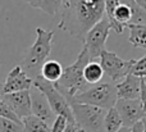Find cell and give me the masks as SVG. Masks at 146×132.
I'll list each match as a JSON object with an SVG mask.
<instances>
[{"instance_id":"25","label":"cell","mask_w":146,"mask_h":132,"mask_svg":"<svg viewBox=\"0 0 146 132\" xmlns=\"http://www.w3.org/2000/svg\"><path fill=\"white\" fill-rule=\"evenodd\" d=\"M63 132H85V131L74 122V123H67V126H66V128H64Z\"/></svg>"},{"instance_id":"6","label":"cell","mask_w":146,"mask_h":132,"mask_svg":"<svg viewBox=\"0 0 146 132\" xmlns=\"http://www.w3.org/2000/svg\"><path fill=\"white\" fill-rule=\"evenodd\" d=\"M32 86L36 87L37 90H40L45 95L46 100H48L54 114L62 115L63 118H66L67 123H74V118H73L72 109H71V105H69L68 100L54 87L53 84L45 81L41 76H37L33 78Z\"/></svg>"},{"instance_id":"5","label":"cell","mask_w":146,"mask_h":132,"mask_svg":"<svg viewBox=\"0 0 146 132\" xmlns=\"http://www.w3.org/2000/svg\"><path fill=\"white\" fill-rule=\"evenodd\" d=\"M71 105L74 122L85 132H105L104 131V117L105 109L87 104L68 101Z\"/></svg>"},{"instance_id":"31","label":"cell","mask_w":146,"mask_h":132,"mask_svg":"<svg viewBox=\"0 0 146 132\" xmlns=\"http://www.w3.org/2000/svg\"><path fill=\"white\" fill-rule=\"evenodd\" d=\"M145 132H146V128H145Z\"/></svg>"},{"instance_id":"30","label":"cell","mask_w":146,"mask_h":132,"mask_svg":"<svg viewBox=\"0 0 146 132\" xmlns=\"http://www.w3.org/2000/svg\"><path fill=\"white\" fill-rule=\"evenodd\" d=\"M142 80V82H144V84L146 85V77H144V78H141Z\"/></svg>"},{"instance_id":"3","label":"cell","mask_w":146,"mask_h":132,"mask_svg":"<svg viewBox=\"0 0 146 132\" xmlns=\"http://www.w3.org/2000/svg\"><path fill=\"white\" fill-rule=\"evenodd\" d=\"M54 31L45 30L42 27L36 28V40L32 44V46L27 50L23 58V64L21 66L23 71L32 80L38 76L37 73L40 72L41 66L48 60L50 55Z\"/></svg>"},{"instance_id":"8","label":"cell","mask_w":146,"mask_h":132,"mask_svg":"<svg viewBox=\"0 0 146 132\" xmlns=\"http://www.w3.org/2000/svg\"><path fill=\"white\" fill-rule=\"evenodd\" d=\"M111 30L108 18L104 15L103 19L99 21L85 36V48L87 49L91 62H95L100 56L101 51L105 50V42L109 36V31Z\"/></svg>"},{"instance_id":"10","label":"cell","mask_w":146,"mask_h":132,"mask_svg":"<svg viewBox=\"0 0 146 132\" xmlns=\"http://www.w3.org/2000/svg\"><path fill=\"white\" fill-rule=\"evenodd\" d=\"M0 98L10 108L13 113L22 121L23 118L31 115V98L30 90L12 92V94H1Z\"/></svg>"},{"instance_id":"9","label":"cell","mask_w":146,"mask_h":132,"mask_svg":"<svg viewBox=\"0 0 146 132\" xmlns=\"http://www.w3.org/2000/svg\"><path fill=\"white\" fill-rule=\"evenodd\" d=\"M117 112L119 113L122 118L123 127L131 128L133 125L145 117V113L142 110L141 103L139 100H126V99H118L114 105Z\"/></svg>"},{"instance_id":"16","label":"cell","mask_w":146,"mask_h":132,"mask_svg":"<svg viewBox=\"0 0 146 132\" xmlns=\"http://www.w3.org/2000/svg\"><path fill=\"white\" fill-rule=\"evenodd\" d=\"M32 8L42 10L49 15H55L60 9L63 0H25Z\"/></svg>"},{"instance_id":"13","label":"cell","mask_w":146,"mask_h":132,"mask_svg":"<svg viewBox=\"0 0 146 132\" xmlns=\"http://www.w3.org/2000/svg\"><path fill=\"white\" fill-rule=\"evenodd\" d=\"M115 89L118 99L139 100L141 91V78L129 73L128 76L124 77L123 81L115 85Z\"/></svg>"},{"instance_id":"28","label":"cell","mask_w":146,"mask_h":132,"mask_svg":"<svg viewBox=\"0 0 146 132\" xmlns=\"http://www.w3.org/2000/svg\"><path fill=\"white\" fill-rule=\"evenodd\" d=\"M117 132H131V128H128V127H122L121 130H118Z\"/></svg>"},{"instance_id":"21","label":"cell","mask_w":146,"mask_h":132,"mask_svg":"<svg viewBox=\"0 0 146 132\" xmlns=\"http://www.w3.org/2000/svg\"><path fill=\"white\" fill-rule=\"evenodd\" d=\"M131 73L133 76L139 77V78H144L146 77V54L139 60H135L133 66H132Z\"/></svg>"},{"instance_id":"2","label":"cell","mask_w":146,"mask_h":132,"mask_svg":"<svg viewBox=\"0 0 146 132\" xmlns=\"http://www.w3.org/2000/svg\"><path fill=\"white\" fill-rule=\"evenodd\" d=\"M88 62H91L87 49L83 46L81 53L78 54L77 59L71 66L63 68L62 77L55 82L54 87L66 98L67 100L72 99L77 94L86 91L90 87V85L83 78V69L87 66Z\"/></svg>"},{"instance_id":"4","label":"cell","mask_w":146,"mask_h":132,"mask_svg":"<svg viewBox=\"0 0 146 132\" xmlns=\"http://www.w3.org/2000/svg\"><path fill=\"white\" fill-rule=\"evenodd\" d=\"M117 100H118V96H117L115 84L109 81L92 85L86 91L77 94L72 99H69L68 101L92 105V107H98L101 108V109L108 110L115 105Z\"/></svg>"},{"instance_id":"15","label":"cell","mask_w":146,"mask_h":132,"mask_svg":"<svg viewBox=\"0 0 146 132\" xmlns=\"http://www.w3.org/2000/svg\"><path fill=\"white\" fill-rule=\"evenodd\" d=\"M126 27L129 30V44L146 50V25H127Z\"/></svg>"},{"instance_id":"1","label":"cell","mask_w":146,"mask_h":132,"mask_svg":"<svg viewBox=\"0 0 146 132\" xmlns=\"http://www.w3.org/2000/svg\"><path fill=\"white\" fill-rule=\"evenodd\" d=\"M58 27L72 37L82 41L85 36L105 15L104 0H63Z\"/></svg>"},{"instance_id":"26","label":"cell","mask_w":146,"mask_h":132,"mask_svg":"<svg viewBox=\"0 0 146 132\" xmlns=\"http://www.w3.org/2000/svg\"><path fill=\"white\" fill-rule=\"evenodd\" d=\"M131 132H145V127L144 125H142V122L140 121V122H137L136 125H133L131 127Z\"/></svg>"},{"instance_id":"18","label":"cell","mask_w":146,"mask_h":132,"mask_svg":"<svg viewBox=\"0 0 146 132\" xmlns=\"http://www.w3.org/2000/svg\"><path fill=\"white\" fill-rule=\"evenodd\" d=\"M123 127L122 118L115 108H110L106 110V114L104 117V131L105 132H117Z\"/></svg>"},{"instance_id":"12","label":"cell","mask_w":146,"mask_h":132,"mask_svg":"<svg viewBox=\"0 0 146 132\" xmlns=\"http://www.w3.org/2000/svg\"><path fill=\"white\" fill-rule=\"evenodd\" d=\"M33 85V80L23 71L21 66H15L8 73L5 82L3 84L1 94H12V92L30 90Z\"/></svg>"},{"instance_id":"14","label":"cell","mask_w":146,"mask_h":132,"mask_svg":"<svg viewBox=\"0 0 146 132\" xmlns=\"http://www.w3.org/2000/svg\"><path fill=\"white\" fill-rule=\"evenodd\" d=\"M62 73H63V66L54 59H49L41 66L38 76H41L45 81L50 84H55L62 77Z\"/></svg>"},{"instance_id":"27","label":"cell","mask_w":146,"mask_h":132,"mask_svg":"<svg viewBox=\"0 0 146 132\" xmlns=\"http://www.w3.org/2000/svg\"><path fill=\"white\" fill-rule=\"evenodd\" d=\"M140 8H141L144 12H146V0H133Z\"/></svg>"},{"instance_id":"19","label":"cell","mask_w":146,"mask_h":132,"mask_svg":"<svg viewBox=\"0 0 146 132\" xmlns=\"http://www.w3.org/2000/svg\"><path fill=\"white\" fill-rule=\"evenodd\" d=\"M22 126V132H50V126H48L45 122H42L32 114L23 118Z\"/></svg>"},{"instance_id":"7","label":"cell","mask_w":146,"mask_h":132,"mask_svg":"<svg viewBox=\"0 0 146 132\" xmlns=\"http://www.w3.org/2000/svg\"><path fill=\"white\" fill-rule=\"evenodd\" d=\"M99 58H100L99 64L103 68L104 74L108 76L110 82H113L115 85L123 81L124 77L131 73L132 66L135 63V59H129V60L122 59L115 53L108 51L106 49L101 51Z\"/></svg>"},{"instance_id":"11","label":"cell","mask_w":146,"mask_h":132,"mask_svg":"<svg viewBox=\"0 0 146 132\" xmlns=\"http://www.w3.org/2000/svg\"><path fill=\"white\" fill-rule=\"evenodd\" d=\"M30 98H31V114L35 115L36 118L45 122L48 126L53 125L56 115L53 113L45 95L37 90L36 87L30 89Z\"/></svg>"},{"instance_id":"17","label":"cell","mask_w":146,"mask_h":132,"mask_svg":"<svg viewBox=\"0 0 146 132\" xmlns=\"http://www.w3.org/2000/svg\"><path fill=\"white\" fill-rule=\"evenodd\" d=\"M104 77V72L101 66L98 62H88L87 66L83 69V78L88 85H96Z\"/></svg>"},{"instance_id":"23","label":"cell","mask_w":146,"mask_h":132,"mask_svg":"<svg viewBox=\"0 0 146 132\" xmlns=\"http://www.w3.org/2000/svg\"><path fill=\"white\" fill-rule=\"evenodd\" d=\"M66 126H67L66 118H63L62 115H56L53 125H51V127H50V132H63Z\"/></svg>"},{"instance_id":"22","label":"cell","mask_w":146,"mask_h":132,"mask_svg":"<svg viewBox=\"0 0 146 132\" xmlns=\"http://www.w3.org/2000/svg\"><path fill=\"white\" fill-rule=\"evenodd\" d=\"M0 118H5V119H10V121H14V122L21 123L22 121L18 119V117L14 114V113L10 110V108L3 101V99L0 98Z\"/></svg>"},{"instance_id":"20","label":"cell","mask_w":146,"mask_h":132,"mask_svg":"<svg viewBox=\"0 0 146 132\" xmlns=\"http://www.w3.org/2000/svg\"><path fill=\"white\" fill-rule=\"evenodd\" d=\"M22 122L18 123L14 121L0 118V132H22Z\"/></svg>"},{"instance_id":"29","label":"cell","mask_w":146,"mask_h":132,"mask_svg":"<svg viewBox=\"0 0 146 132\" xmlns=\"http://www.w3.org/2000/svg\"><path fill=\"white\" fill-rule=\"evenodd\" d=\"M1 90H3V84L0 82V95H1Z\"/></svg>"},{"instance_id":"24","label":"cell","mask_w":146,"mask_h":132,"mask_svg":"<svg viewBox=\"0 0 146 132\" xmlns=\"http://www.w3.org/2000/svg\"><path fill=\"white\" fill-rule=\"evenodd\" d=\"M140 103H141L142 110H144L146 115V85L142 82V80H141V91H140Z\"/></svg>"}]
</instances>
